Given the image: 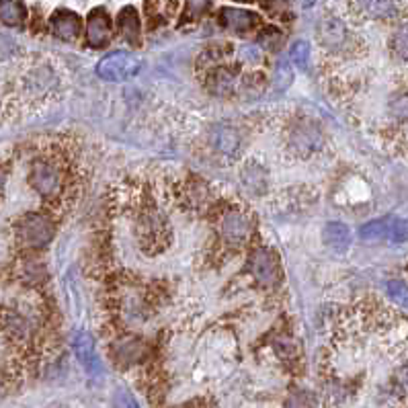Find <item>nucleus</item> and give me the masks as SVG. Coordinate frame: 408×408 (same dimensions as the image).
Masks as SVG:
<instances>
[{"instance_id": "1", "label": "nucleus", "mask_w": 408, "mask_h": 408, "mask_svg": "<svg viewBox=\"0 0 408 408\" xmlns=\"http://www.w3.org/2000/svg\"><path fill=\"white\" fill-rule=\"evenodd\" d=\"M142 68V60L131 52H113L107 54L96 64V76L107 82H124L133 78Z\"/></svg>"}, {"instance_id": "2", "label": "nucleus", "mask_w": 408, "mask_h": 408, "mask_svg": "<svg viewBox=\"0 0 408 408\" xmlns=\"http://www.w3.org/2000/svg\"><path fill=\"white\" fill-rule=\"evenodd\" d=\"M363 240H390V242H407L408 240V221L402 218H379V220L367 221L359 230Z\"/></svg>"}, {"instance_id": "3", "label": "nucleus", "mask_w": 408, "mask_h": 408, "mask_svg": "<svg viewBox=\"0 0 408 408\" xmlns=\"http://www.w3.org/2000/svg\"><path fill=\"white\" fill-rule=\"evenodd\" d=\"M19 238L29 249H41L54 238V226L39 214H27L19 221Z\"/></svg>"}, {"instance_id": "4", "label": "nucleus", "mask_w": 408, "mask_h": 408, "mask_svg": "<svg viewBox=\"0 0 408 408\" xmlns=\"http://www.w3.org/2000/svg\"><path fill=\"white\" fill-rule=\"evenodd\" d=\"M249 265H251L252 277L258 283L267 285V287L277 285L279 279H282L279 263H277L275 254L269 251V249H254L251 252Z\"/></svg>"}, {"instance_id": "5", "label": "nucleus", "mask_w": 408, "mask_h": 408, "mask_svg": "<svg viewBox=\"0 0 408 408\" xmlns=\"http://www.w3.org/2000/svg\"><path fill=\"white\" fill-rule=\"evenodd\" d=\"M29 181L35 187V191L43 197H54L58 195V191L62 187V179L56 166H52L50 162H35L29 175Z\"/></svg>"}, {"instance_id": "6", "label": "nucleus", "mask_w": 408, "mask_h": 408, "mask_svg": "<svg viewBox=\"0 0 408 408\" xmlns=\"http://www.w3.org/2000/svg\"><path fill=\"white\" fill-rule=\"evenodd\" d=\"M72 347H74L76 359L80 361V365L85 367V372L89 376L99 377L103 374V365H101V359L96 355V347H94L93 337L89 333H78L72 341Z\"/></svg>"}, {"instance_id": "7", "label": "nucleus", "mask_w": 408, "mask_h": 408, "mask_svg": "<svg viewBox=\"0 0 408 408\" xmlns=\"http://www.w3.org/2000/svg\"><path fill=\"white\" fill-rule=\"evenodd\" d=\"M111 39V17L105 8H93L87 17V43L91 48H103Z\"/></svg>"}, {"instance_id": "8", "label": "nucleus", "mask_w": 408, "mask_h": 408, "mask_svg": "<svg viewBox=\"0 0 408 408\" xmlns=\"http://www.w3.org/2000/svg\"><path fill=\"white\" fill-rule=\"evenodd\" d=\"M50 25H52L54 35L60 37V39H66V41L76 39L80 35V31H82V19L76 13L66 10V8H60V10H56L52 15Z\"/></svg>"}, {"instance_id": "9", "label": "nucleus", "mask_w": 408, "mask_h": 408, "mask_svg": "<svg viewBox=\"0 0 408 408\" xmlns=\"http://www.w3.org/2000/svg\"><path fill=\"white\" fill-rule=\"evenodd\" d=\"M220 23L234 33H247L256 27L258 23V15L251 13V10H245V8H232V6H226L220 10Z\"/></svg>"}, {"instance_id": "10", "label": "nucleus", "mask_w": 408, "mask_h": 408, "mask_svg": "<svg viewBox=\"0 0 408 408\" xmlns=\"http://www.w3.org/2000/svg\"><path fill=\"white\" fill-rule=\"evenodd\" d=\"M221 234L228 242L240 245L251 234V221L247 220V216L240 212H228L221 220Z\"/></svg>"}, {"instance_id": "11", "label": "nucleus", "mask_w": 408, "mask_h": 408, "mask_svg": "<svg viewBox=\"0 0 408 408\" xmlns=\"http://www.w3.org/2000/svg\"><path fill=\"white\" fill-rule=\"evenodd\" d=\"M320 39L328 50H343L349 41L347 27L337 19H324L320 23Z\"/></svg>"}, {"instance_id": "12", "label": "nucleus", "mask_w": 408, "mask_h": 408, "mask_svg": "<svg viewBox=\"0 0 408 408\" xmlns=\"http://www.w3.org/2000/svg\"><path fill=\"white\" fill-rule=\"evenodd\" d=\"M355 8L370 19H390L396 15V0H353Z\"/></svg>"}, {"instance_id": "13", "label": "nucleus", "mask_w": 408, "mask_h": 408, "mask_svg": "<svg viewBox=\"0 0 408 408\" xmlns=\"http://www.w3.org/2000/svg\"><path fill=\"white\" fill-rule=\"evenodd\" d=\"M117 29L124 35V39L129 41L131 45L140 43V33H142V25H140V17L138 10L133 6H124L117 15Z\"/></svg>"}, {"instance_id": "14", "label": "nucleus", "mask_w": 408, "mask_h": 408, "mask_svg": "<svg viewBox=\"0 0 408 408\" xmlns=\"http://www.w3.org/2000/svg\"><path fill=\"white\" fill-rule=\"evenodd\" d=\"M146 357V345L140 341V339H133V337H127L115 343V359L122 363V365H131V363H138Z\"/></svg>"}, {"instance_id": "15", "label": "nucleus", "mask_w": 408, "mask_h": 408, "mask_svg": "<svg viewBox=\"0 0 408 408\" xmlns=\"http://www.w3.org/2000/svg\"><path fill=\"white\" fill-rule=\"evenodd\" d=\"M322 238H324V245L330 247L333 251L345 252L351 245V230L341 221H330L324 226Z\"/></svg>"}, {"instance_id": "16", "label": "nucleus", "mask_w": 408, "mask_h": 408, "mask_svg": "<svg viewBox=\"0 0 408 408\" xmlns=\"http://www.w3.org/2000/svg\"><path fill=\"white\" fill-rule=\"evenodd\" d=\"M320 144V133L314 126H298V129L291 133V146L300 154H308Z\"/></svg>"}, {"instance_id": "17", "label": "nucleus", "mask_w": 408, "mask_h": 408, "mask_svg": "<svg viewBox=\"0 0 408 408\" xmlns=\"http://www.w3.org/2000/svg\"><path fill=\"white\" fill-rule=\"evenodd\" d=\"M214 146L216 150L226 154V156H234L240 148V136L234 127L221 126L214 133Z\"/></svg>"}, {"instance_id": "18", "label": "nucleus", "mask_w": 408, "mask_h": 408, "mask_svg": "<svg viewBox=\"0 0 408 408\" xmlns=\"http://www.w3.org/2000/svg\"><path fill=\"white\" fill-rule=\"evenodd\" d=\"M27 19V8L21 0H0V21L4 25H21Z\"/></svg>"}, {"instance_id": "19", "label": "nucleus", "mask_w": 408, "mask_h": 408, "mask_svg": "<svg viewBox=\"0 0 408 408\" xmlns=\"http://www.w3.org/2000/svg\"><path fill=\"white\" fill-rule=\"evenodd\" d=\"M164 232V221L160 218V214L150 210L146 214H142V224H140V236L142 238H150V245H154L158 238Z\"/></svg>"}, {"instance_id": "20", "label": "nucleus", "mask_w": 408, "mask_h": 408, "mask_svg": "<svg viewBox=\"0 0 408 408\" xmlns=\"http://www.w3.org/2000/svg\"><path fill=\"white\" fill-rule=\"evenodd\" d=\"M289 58H291V62L296 64L300 70H306L308 62H310V43L304 41V39H298L291 45V50H289Z\"/></svg>"}, {"instance_id": "21", "label": "nucleus", "mask_w": 408, "mask_h": 408, "mask_svg": "<svg viewBox=\"0 0 408 408\" xmlns=\"http://www.w3.org/2000/svg\"><path fill=\"white\" fill-rule=\"evenodd\" d=\"M392 52L400 60H408V23L400 25L392 35Z\"/></svg>"}, {"instance_id": "22", "label": "nucleus", "mask_w": 408, "mask_h": 408, "mask_svg": "<svg viewBox=\"0 0 408 408\" xmlns=\"http://www.w3.org/2000/svg\"><path fill=\"white\" fill-rule=\"evenodd\" d=\"M386 289H388V296L396 304H400L402 308H408V283L400 282V279H390Z\"/></svg>"}, {"instance_id": "23", "label": "nucleus", "mask_w": 408, "mask_h": 408, "mask_svg": "<svg viewBox=\"0 0 408 408\" xmlns=\"http://www.w3.org/2000/svg\"><path fill=\"white\" fill-rule=\"evenodd\" d=\"M210 8V0H187L185 2V19L187 21H195L201 15H205V10Z\"/></svg>"}, {"instance_id": "24", "label": "nucleus", "mask_w": 408, "mask_h": 408, "mask_svg": "<svg viewBox=\"0 0 408 408\" xmlns=\"http://www.w3.org/2000/svg\"><path fill=\"white\" fill-rule=\"evenodd\" d=\"M279 41H282V31L275 29V27H267V29H263V33H261V43L267 50H277L279 48Z\"/></svg>"}, {"instance_id": "25", "label": "nucleus", "mask_w": 408, "mask_h": 408, "mask_svg": "<svg viewBox=\"0 0 408 408\" xmlns=\"http://www.w3.org/2000/svg\"><path fill=\"white\" fill-rule=\"evenodd\" d=\"M115 408H140L136 398L127 390H117L115 392Z\"/></svg>"}, {"instance_id": "26", "label": "nucleus", "mask_w": 408, "mask_h": 408, "mask_svg": "<svg viewBox=\"0 0 408 408\" xmlns=\"http://www.w3.org/2000/svg\"><path fill=\"white\" fill-rule=\"evenodd\" d=\"M15 50H17L15 41H13L10 37H6V35H2V33H0V58H6V56H10Z\"/></svg>"}]
</instances>
